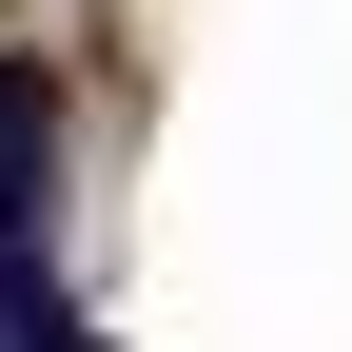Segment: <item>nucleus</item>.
I'll list each match as a JSON object with an SVG mask.
<instances>
[{
    "label": "nucleus",
    "mask_w": 352,
    "mask_h": 352,
    "mask_svg": "<svg viewBox=\"0 0 352 352\" xmlns=\"http://www.w3.org/2000/svg\"><path fill=\"white\" fill-rule=\"evenodd\" d=\"M39 196H59V59H0V254L39 235Z\"/></svg>",
    "instance_id": "obj_1"
}]
</instances>
